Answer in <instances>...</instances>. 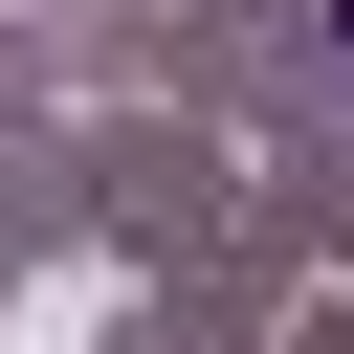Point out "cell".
I'll return each instance as SVG.
<instances>
[{"instance_id":"6da1fadb","label":"cell","mask_w":354,"mask_h":354,"mask_svg":"<svg viewBox=\"0 0 354 354\" xmlns=\"http://www.w3.org/2000/svg\"><path fill=\"white\" fill-rule=\"evenodd\" d=\"M332 44H354V0H332Z\"/></svg>"}]
</instances>
